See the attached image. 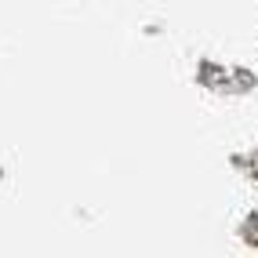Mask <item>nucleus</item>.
Here are the masks:
<instances>
[]
</instances>
